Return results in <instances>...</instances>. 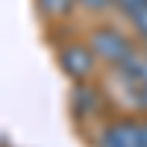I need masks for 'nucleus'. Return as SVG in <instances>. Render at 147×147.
<instances>
[{
	"label": "nucleus",
	"instance_id": "nucleus-1",
	"mask_svg": "<svg viewBox=\"0 0 147 147\" xmlns=\"http://www.w3.org/2000/svg\"><path fill=\"white\" fill-rule=\"evenodd\" d=\"M88 44H91V50L97 53V59L106 62V65H112V68L121 65L132 50H136L132 41L127 38V32H121L118 27H97V30H91Z\"/></svg>",
	"mask_w": 147,
	"mask_h": 147
},
{
	"label": "nucleus",
	"instance_id": "nucleus-2",
	"mask_svg": "<svg viewBox=\"0 0 147 147\" xmlns=\"http://www.w3.org/2000/svg\"><path fill=\"white\" fill-rule=\"evenodd\" d=\"M97 53L91 50V44H82V41H71V44H62L59 47V65L68 74L71 80L77 82H85L97 71Z\"/></svg>",
	"mask_w": 147,
	"mask_h": 147
},
{
	"label": "nucleus",
	"instance_id": "nucleus-3",
	"mask_svg": "<svg viewBox=\"0 0 147 147\" xmlns=\"http://www.w3.org/2000/svg\"><path fill=\"white\" fill-rule=\"evenodd\" d=\"M97 147H144L141 121H132V118L109 121L97 136Z\"/></svg>",
	"mask_w": 147,
	"mask_h": 147
},
{
	"label": "nucleus",
	"instance_id": "nucleus-4",
	"mask_svg": "<svg viewBox=\"0 0 147 147\" xmlns=\"http://www.w3.org/2000/svg\"><path fill=\"white\" fill-rule=\"evenodd\" d=\"M71 100H74V109H77V112H82V118L100 115V112H103V97H100V91H97V88H91L88 82L77 85Z\"/></svg>",
	"mask_w": 147,
	"mask_h": 147
},
{
	"label": "nucleus",
	"instance_id": "nucleus-5",
	"mask_svg": "<svg viewBox=\"0 0 147 147\" xmlns=\"http://www.w3.org/2000/svg\"><path fill=\"white\" fill-rule=\"evenodd\" d=\"M77 6V0H38V9L44 18H65L71 9Z\"/></svg>",
	"mask_w": 147,
	"mask_h": 147
},
{
	"label": "nucleus",
	"instance_id": "nucleus-6",
	"mask_svg": "<svg viewBox=\"0 0 147 147\" xmlns=\"http://www.w3.org/2000/svg\"><path fill=\"white\" fill-rule=\"evenodd\" d=\"M77 6L85 9L88 15H103V12H109L112 6H118V0H77Z\"/></svg>",
	"mask_w": 147,
	"mask_h": 147
},
{
	"label": "nucleus",
	"instance_id": "nucleus-7",
	"mask_svg": "<svg viewBox=\"0 0 147 147\" xmlns=\"http://www.w3.org/2000/svg\"><path fill=\"white\" fill-rule=\"evenodd\" d=\"M129 21H132V27H136V32H141L144 38H147V3L144 6H138L132 15H127Z\"/></svg>",
	"mask_w": 147,
	"mask_h": 147
},
{
	"label": "nucleus",
	"instance_id": "nucleus-8",
	"mask_svg": "<svg viewBox=\"0 0 147 147\" xmlns=\"http://www.w3.org/2000/svg\"><path fill=\"white\" fill-rule=\"evenodd\" d=\"M144 3H147V0H118V6L124 9L127 15H132V12H136L138 6H144Z\"/></svg>",
	"mask_w": 147,
	"mask_h": 147
},
{
	"label": "nucleus",
	"instance_id": "nucleus-9",
	"mask_svg": "<svg viewBox=\"0 0 147 147\" xmlns=\"http://www.w3.org/2000/svg\"><path fill=\"white\" fill-rule=\"evenodd\" d=\"M132 100L138 103V109H141V112H147V85H141V88L136 91V97H132Z\"/></svg>",
	"mask_w": 147,
	"mask_h": 147
},
{
	"label": "nucleus",
	"instance_id": "nucleus-10",
	"mask_svg": "<svg viewBox=\"0 0 147 147\" xmlns=\"http://www.w3.org/2000/svg\"><path fill=\"white\" fill-rule=\"evenodd\" d=\"M141 136H144V147H147V121H141Z\"/></svg>",
	"mask_w": 147,
	"mask_h": 147
}]
</instances>
